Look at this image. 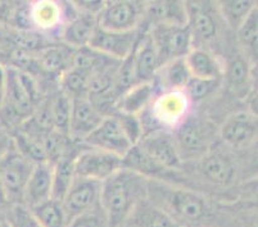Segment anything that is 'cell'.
<instances>
[{
	"label": "cell",
	"instance_id": "cell-1",
	"mask_svg": "<svg viewBox=\"0 0 258 227\" xmlns=\"http://www.w3.org/2000/svg\"><path fill=\"white\" fill-rule=\"evenodd\" d=\"M147 199L179 227H225L230 219L217 200L181 185L148 180Z\"/></svg>",
	"mask_w": 258,
	"mask_h": 227
},
{
	"label": "cell",
	"instance_id": "cell-2",
	"mask_svg": "<svg viewBox=\"0 0 258 227\" xmlns=\"http://www.w3.org/2000/svg\"><path fill=\"white\" fill-rule=\"evenodd\" d=\"M148 179L121 168L102 182L100 208L109 227H121L139 202L147 198Z\"/></svg>",
	"mask_w": 258,
	"mask_h": 227
},
{
	"label": "cell",
	"instance_id": "cell-3",
	"mask_svg": "<svg viewBox=\"0 0 258 227\" xmlns=\"http://www.w3.org/2000/svg\"><path fill=\"white\" fill-rule=\"evenodd\" d=\"M215 133L213 125L208 119L196 113L187 114L184 121L172 131L182 163L198 161L211 150L215 142Z\"/></svg>",
	"mask_w": 258,
	"mask_h": 227
},
{
	"label": "cell",
	"instance_id": "cell-4",
	"mask_svg": "<svg viewBox=\"0 0 258 227\" xmlns=\"http://www.w3.org/2000/svg\"><path fill=\"white\" fill-rule=\"evenodd\" d=\"M34 166L18 153L13 142L0 158V185L11 205H23L26 186Z\"/></svg>",
	"mask_w": 258,
	"mask_h": 227
},
{
	"label": "cell",
	"instance_id": "cell-5",
	"mask_svg": "<svg viewBox=\"0 0 258 227\" xmlns=\"http://www.w3.org/2000/svg\"><path fill=\"white\" fill-rule=\"evenodd\" d=\"M197 172L206 185L217 189H229L238 179L235 158L229 148L208 150L197 161Z\"/></svg>",
	"mask_w": 258,
	"mask_h": 227
},
{
	"label": "cell",
	"instance_id": "cell-6",
	"mask_svg": "<svg viewBox=\"0 0 258 227\" xmlns=\"http://www.w3.org/2000/svg\"><path fill=\"white\" fill-rule=\"evenodd\" d=\"M143 12L144 3L142 2H104L102 11L97 16V26L105 31H133L142 26Z\"/></svg>",
	"mask_w": 258,
	"mask_h": 227
},
{
	"label": "cell",
	"instance_id": "cell-7",
	"mask_svg": "<svg viewBox=\"0 0 258 227\" xmlns=\"http://www.w3.org/2000/svg\"><path fill=\"white\" fill-rule=\"evenodd\" d=\"M162 65L185 58L194 48L193 37L186 26H156L148 29Z\"/></svg>",
	"mask_w": 258,
	"mask_h": 227
},
{
	"label": "cell",
	"instance_id": "cell-8",
	"mask_svg": "<svg viewBox=\"0 0 258 227\" xmlns=\"http://www.w3.org/2000/svg\"><path fill=\"white\" fill-rule=\"evenodd\" d=\"M187 13V27L193 37L194 48L201 44L210 45L216 41L220 32V21L222 22L217 7L210 2H185ZM193 48V49H194Z\"/></svg>",
	"mask_w": 258,
	"mask_h": 227
},
{
	"label": "cell",
	"instance_id": "cell-9",
	"mask_svg": "<svg viewBox=\"0 0 258 227\" xmlns=\"http://www.w3.org/2000/svg\"><path fill=\"white\" fill-rule=\"evenodd\" d=\"M102 182L75 177L69 191L62 199V207L69 222L80 216L98 209L100 207Z\"/></svg>",
	"mask_w": 258,
	"mask_h": 227
},
{
	"label": "cell",
	"instance_id": "cell-10",
	"mask_svg": "<svg viewBox=\"0 0 258 227\" xmlns=\"http://www.w3.org/2000/svg\"><path fill=\"white\" fill-rule=\"evenodd\" d=\"M122 168V158L112 153L84 146L75 161L77 177L103 182Z\"/></svg>",
	"mask_w": 258,
	"mask_h": 227
},
{
	"label": "cell",
	"instance_id": "cell-11",
	"mask_svg": "<svg viewBox=\"0 0 258 227\" xmlns=\"http://www.w3.org/2000/svg\"><path fill=\"white\" fill-rule=\"evenodd\" d=\"M81 144L86 148L107 152L121 158L133 146L113 113L105 116L98 127L91 131Z\"/></svg>",
	"mask_w": 258,
	"mask_h": 227
},
{
	"label": "cell",
	"instance_id": "cell-12",
	"mask_svg": "<svg viewBox=\"0 0 258 227\" xmlns=\"http://www.w3.org/2000/svg\"><path fill=\"white\" fill-rule=\"evenodd\" d=\"M137 145L158 163L161 167L171 172H180L184 168L180 154L177 152L172 132L166 130H152L144 133Z\"/></svg>",
	"mask_w": 258,
	"mask_h": 227
},
{
	"label": "cell",
	"instance_id": "cell-13",
	"mask_svg": "<svg viewBox=\"0 0 258 227\" xmlns=\"http://www.w3.org/2000/svg\"><path fill=\"white\" fill-rule=\"evenodd\" d=\"M152 119L159 125L158 130L172 132L190 113V103L184 91H165L152 100Z\"/></svg>",
	"mask_w": 258,
	"mask_h": 227
},
{
	"label": "cell",
	"instance_id": "cell-14",
	"mask_svg": "<svg viewBox=\"0 0 258 227\" xmlns=\"http://www.w3.org/2000/svg\"><path fill=\"white\" fill-rule=\"evenodd\" d=\"M219 133L226 148L234 150L248 148L257 137V116L249 111L233 113L227 117Z\"/></svg>",
	"mask_w": 258,
	"mask_h": 227
},
{
	"label": "cell",
	"instance_id": "cell-15",
	"mask_svg": "<svg viewBox=\"0 0 258 227\" xmlns=\"http://www.w3.org/2000/svg\"><path fill=\"white\" fill-rule=\"evenodd\" d=\"M142 32V26L139 29L126 32L105 31V30L99 29L97 26L90 43H89V46L100 51L107 57L121 62L133 53L138 41H139Z\"/></svg>",
	"mask_w": 258,
	"mask_h": 227
},
{
	"label": "cell",
	"instance_id": "cell-16",
	"mask_svg": "<svg viewBox=\"0 0 258 227\" xmlns=\"http://www.w3.org/2000/svg\"><path fill=\"white\" fill-rule=\"evenodd\" d=\"M104 117V114L90 102L86 95L72 98L70 137L74 141L81 144L89 133L98 127Z\"/></svg>",
	"mask_w": 258,
	"mask_h": 227
},
{
	"label": "cell",
	"instance_id": "cell-17",
	"mask_svg": "<svg viewBox=\"0 0 258 227\" xmlns=\"http://www.w3.org/2000/svg\"><path fill=\"white\" fill-rule=\"evenodd\" d=\"M186 6L182 2H148L144 3L142 27L156 26H186Z\"/></svg>",
	"mask_w": 258,
	"mask_h": 227
},
{
	"label": "cell",
	"instance_id": "cell-18",
	"mask_svg": "<svg viewBox=\"0 0 258 227\" xmlns=\"http://www.w3.org/2000/svg\"><path fill=\"white\" fill-rule=\"evenodd\" d=\"M27 16H29L30 29L37 30L43 34L50 36V34L62 30L67 22L66 11L62 4L57 2H35L27 6Z\"/></svg>",
	"mask_w": 258,
	"mask_h": 227
},
{
	"label": "cell",
	"instance_id": "cell-19",
	"mask_svg": "<svg viewBox=\"0 0 258 227\" xmlns=\"http://www.w3.org/2000/svg\"><path fill=\"white\" fill-rule=\"evenodd\" d=\"M133 57L137 84L154 81L162 63L148 30L143 29L139 41L133 51Z\"/></svg>",
	"mask_w": 258,
	"mask_h": 227
},
{
	"label": "cell",
	"instance_id": "cell-20",
	"mask_svg": "<svg viewBox=\"0 0 258 227\" xmlns=\"http://www.w3.org/2000/svg\"><path fill=\"white\" fill-rule=\"evenodd\" d=\"M95 29H97V17L84 15L76 11V13L67 20L60 30L59 43L74 50L88 46Z\"/></svg>",
	"mask_w": 258,
	"mask_h": 227
},
{
	"label": "cell",
	"instance_id": "cell-21",
	"mask_svg": "<svg viewBox=\"0 0 258 227\" xmlns=\"http://www.w3.org/2000/svg\"><path fill=\"white\" fill-rule=\"evenodd\" d=\"M53 188V165H35L23 196V205L29 209L51 199Z\"/></svg>",
	"mask_w": 258,
	"mask_h": 227
},
{
	"label": "cell",
	"instance_id": "cell-22",
	"mask_svg": "<svg viewBox=\"0 0 258 227\" xmlns=\"http://www.w3.org/2000/svg\"><path fill=\"white\" fill-rule=\"evenodd\" d=\"M74 49L63 44L57 43L48 46L44 50L35 54V73L48 74L51 77H58L71 67V55Z\"/></svg>",
	"mask_w": 258,
	"mask_h": 227
},
{
	"label": "cell",
	"instance_id": "cell-23",
	"mask_svg": "<svg viewBox=\"0 0 258 227\" xmlns=\"http://www.w3.org/2000/svg\"><path fill=\"white\" fill-rule=\"evenodd\" d=\"M156 83H139L131 86L117 100L113 112L140 116L151 105L156 95Z\"/></svg>",
	"mask_w": 258,
	"mask_h": 227
},
{
	"label": "cell",
	"instance_id": "cell-24",
	"mask_svg": "<svg viewBox=\"0 0 258 227\" xmlns=\"http://www.w3.org/2000/svg\"><path fill=\"white\" fill-rule=\"evenodd\" d=\"M123 224L128 227H179L163 210L147 198L138 203Z\"/></svg>",
	"mask_w": 258,
	"mask_h": 227
},
{
	"label": "cell",
	"instance_id": "cell-25",
	"mask_svg": "<svg viewBox=\"0 0 258 227\" xmlns=\"http://www.w3.org/2000/svg\"><path fill=\"white\" fill-rule=\"evenodd\" d=\"M185 60L191 77L202 80H221V64L208 49H191L185 57Z\"/></svg>",
	"mask_w": 258,
	"mask_h": 227
},
{
	"label": "cell",
	"instance_id": "cell-26",
	"mask_svg": "<svg viewBox=\"0 0 258 227\" xmlns=\"http://www.w3.org/2000/svg\"><path fill=\"white\" fill-rule=\"evenodd\" d=\"M84 148V145H83ZM83 148L66 154L53 165V188H51V199L62 202L66 193L69 191L70 186L74 182L76 173H75V161Z\"/></svg>",
	"mask_w": 258,
	"mask_h": 227
},
{
	"label": "cell",
	"instance_id": "cell-27",
	"mask_svg": "<svg viewBox=\"0 0 258 227\" xmlns=\"http://www.w3.org/2000/svg\"><path fill=\"white\" fill-rule=\"evenodd\" d=\"M118 63L119 60L107 57L105 54L95 50L89 45L75 49L71 55V68L88 72L90 74L111 68Z\"/></svg>",
	"mask_w": 258,
	"mask_h": 227
},
{
	"label": "cell",
	"instance_id": "cell-28",
	"mask_svg": "<svg viewBox=\"0 0 258 227\" xmlns=\"http://www.w3.org/2000/svg\"><path fill=\"white\" fill-rule=\"evenodd\" d=\"M165 91H182L191 79L185 58L173 59L159 68L156 79Z\"/></svg>",
	"mask_w": 258,
	"mask_h": 227
},
{
	"label": "cell",
	"instance_id": "cell-29",
	"mask_svg": "<svg viewBox=\"0 0 258 227\" xmlns=\"http://www.w3.org/2000/svg\"><path fill=\"white\" fill-rule=\"evenodd\" d=\"M41 136L34 135V133L25 132V131L20 130V128H16L15 131L11 132L12 142L15 145V148L17 149L21 156L25 157L32 165L49 163L45 150H44Z\"/></svg>",
	"mask_w": 258,
	"mask_h": 227
},
{
	"label": "cell",
	"instance_id": "cell-30",
	"mask_svg": "<svg viewBox=\"0 0 258 227\" xmlns=\"http://www.w3.org/2000/svg\"><path fill=\"white\" fill-rule=\"evenodd\" d=\"M225 77L230 90L234 94L248 93V85L250 80V67L247 57L236 55L226 63Z\"/></svg>",
	"mask_w": 258,
	"mask_h": 227
},
{
	"label": "cell",
	"instance_id": "cell-31",
	"mask_svg": "<svg viewBox=\"0 0 258 227\" xmlns=\"http://www.w3.org/2000/svg\"><path fill=\"white\" fill-rule=\"evenodd\" d=\"M216 7L222 22L236 31V29L249 16L257 4L250 0H226V2H219Z\"/></svg>",
	"mask_w": 258,
	"mask_h": 227
},
{
	"label": "cell",
	"instance_id": "cell-32",
	"mask_svg": "<svg viewBox=\"0 0 258 227\" xmlns=\"http://www.w3.org/2000/svg\"><path fill=\"white\" fill-rule=\"evenodd\" d=\"M49 104H50L54 130L69 135L72 112V98L63 93L62 90H58L49 97Z\"/></svg>",
	"mask_w": 258,
	"mask_h": 227
},
{
	"label": "cell",
	"instance_id": "cell-33",
	"mask_svg": "<svg viewBox=\"0 0 258 227\" xmlns=\"http://www.w3.org/2000/svg\"><path fill=\"white\" fill-rule=\"evenodd\" d=\"M30 210L41 227H67L70 223L62 203L55 199H49Z\"/></svg>",
	"mask_w": 258,
	"mask_h": 227
},
{
	"label": "cell",
	"instance_id": "cell-34",
	"mask_svg": "<svg viewBox=\"0 0 258 227\" xmlns=\"http://www.w3.org/2000/svg\"><path fill=\"white\" fill-rule=\"evenodd\" d=\"M91 74L80 69L71 68L63 72L59 77V90L71 98L83 97L88 94Z\"/></svg>",
	"mask_w": 258,
	"mask_h": 227
},
{
	"label": "cell",
	"instance_id": "cell-35",
	"mask_svg": "<svg viewBox=\"0 0 258 227\" xmlns=\"http://www.w3.org/2000/svg\"><path fill=\"white\" fill-rule=\"evenodd\" d=\"M257 36H258V13L257 7L249 13L244 22L236 29V40L243 48L247 55H253L257 53Z\"/></svg>",
	"mask_w": 258,
	"mask_h": 227
},
{
	"label": "cell",
	"instance_id": "cell-36",
	"mask_svg": "<svg viewBox=\"0 0 258 227\" xmlns=\"http://www.w3.org/2000/svg\"><path fill=\"white\" fill-rule=\"evenodd\" d=\"M219 86L220 80H202L191 77L182 91L191 104V103H199L207 99L219 89Z\"/></svg>",
	"mask_w": 258,
	"mask_h": 227
},
{
	"label": "cell",
	"instance_id": "cell-37",
	"mask_svg": "<svg viewBox=\"0 0 258 227\" xmlns=\"http://www.w3.org/2000/svg\"><path fill=\"white\" fill-rule=\"evenodd\" d=\"M112 113L117 117L119 125H121L122 130H123L131 145H137L144 135V127H143L140 117L134 116V114L121 113V112H112Z\"/></svg>",
	"mask_w": 258,
	"mask_h": 227
},
{
	"label": "cell",
	"instance_id": "cell-38",
	"mask_svg": "<svg viewBox=\"0 0 258 227\" xmlns=\"http://www.w3.org/2000/svg\"><path fill=\"white\" fill-rule=\"evenodd\" d=\"M7 222L11 227H41L25 205H12L7 213Z\"/></svg>",
	"mask_w": 258,
	"mask_h": 227
},
{
	"label": "cell",
	"instance_id": "cell-39",
	"mask_svg": "<svg viewBox=\"0 0 258 227\" xmlns=\"http://www.w3.org/2000/svg\"><path fill=\"white\" fill-rule=\"evenodd\" d=\"M67 227H109V223H108L104 212L99 207L93 212L75 218L74 221L70 222Z\"/></svg>",
	"mask_w": 258,
	"mask_h": 227
},
{
	"label": "cell",
	"instance_id": "cell-40",
	"mask_svg": "<svg viewBox=\"0 0 258 227\" xmlns=\"http://www.w3.org/2000/svg\"><path fill=\"white\" fill-rule=\"evenodd\" d=\"M12 145V137L11 133L6 130L4 127H2L0 125V158L7 153Z\"/></svg>",
	"mask_w": 258,
	"mask_h": 227
},
{
	"label": "cell",
	"instance_id": "cell-41",
	"mask_svg": "<svg viewBox=\"0 0 258 227\" xmlns=\"http://www.w3.org/2000/svg\"><path fill=\"white\" fill-rule=\"evenodd\" d=\"M12 205L9 204L8 199H7L6 193H4L3 188H2V185H0V222L4 221L7 218V213H8L9 208Z\"/></svg>",
	"mask_w": 258,
	"mask_h": 227
},
{
	"label": "cell",
	"instance_id": "cell-42",
	"mask_svg": "<svg viewBox=\"0 0 258 227\" xmlns=\"http://www.w3.org/2000/svg\"><path fill=\"white\" fill-rule=\"evenodd\" d=\"M6 89H7V74H6V67L0 64V109L4 103V98H6Z\"/></svg>",
	"mask_w": 258,
	"mask_h": 227
},
{
	"label": "cell",
	"instance_id": "cell-43",
	"mask_svg": "<svg viewBox=\"0 0 258 227\" xmlns=\"http://www.w3.org/2000/svg\"><path fill=\"white\" fill-rule=\"evenodd\" d=\"M0 227H11V226H9V223L7 222V219H4V221L0 222Z\"/></svg>",
	"mask_w": 258,
	"mask_h": 227
},
{
	"label": "cell",
	"instance_id": "cell-44",
	"mask_svg": "<svg viewBox=\"0 0 258 227\" xmlns=\"http://www.w3.org/2000/svg\"><path fill=\"white\" fill-rule=\"evenodd\" d=\"M121 227H128V226H127V224H122Z\"/></svg>",
	"mask_w": 258,
	"mask_h": 227
}]
</instances>
